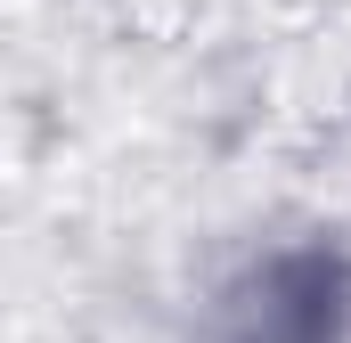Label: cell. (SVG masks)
Listing matches in <instances>:
<instances>
[{
    "mask_svg": "<svg viewBox=\"0 0 351 343\" xmlns=\"http://www.w3.org/2000/svg\"><path fill=\"white\" fill-rule=\"evenodd\" d=\"M351 335V261L335 246H278L229 294L213 343H343Z\"/></svg>",
    "mask_w": 351,
    "mask_h": 343,
    "instance_id": "1",
    "label": "cell"
}]
</instances>
